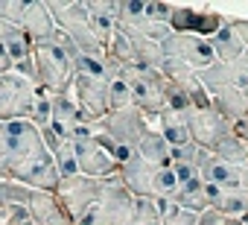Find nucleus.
I'll use <instances>...</instances> for the list:
<instances>
[{"instance_id":"obj_1","label":"nucleus","mask_w":248,"mask_h":225,"mask_svg":"<svg viewBox=\"0 0 248 225\" xmlns=\"http://www.w3.org/2000/svg\"><path fill=\"white\" fill-rule=\"evenodd\" d=\"M99 132H105L108 138L120 141L135 149L138 158L149 161V164H158V167H170V146L167 141L161 138V132L155 129V123H149L138 108H123V111H114L105 120L96 123Z\"/></svg>"},{"instance_id":"obj_2","label":"nucleus","mask_w":248,"mask_h":225,"mask_svg":"<svg viewBox=\"0 0 248 225\" xmlns=\"http://www.w3.org/2000/svg\"><path fill=\"white\" fill-rule=\"evenodd\" d=\"M3 126V138H6V152H9V178L21 181V176L53 158L41 141V129H35L30 120H12V123H0Z\"/></svg>"},{"instance_id":"obj_3","label":"nucleus","mask_w":248,"mask_h":225,"mask_svg":"<svg viewBox=\"0 0 248 225\" xmlns=\"http://www.w3.org/2000/svg\"><path fill=\"white\" fill-rule=\"evenodd\" d=\"M117 176L135 199H172V193L178 190L172 167H158L143 158H132L129 164H123Z\"/></svg>"},{"instance_id":"obj_4","label":"nucleus","mask_w":248,"mask_h":225,"mask_svg":"<svg viewBox=\"0 0 248 225\" xmlns=\"http://www.w3.org/2000/svg\"><path fill=\"white\" fill-rule=\"evenodd\" d=\"M32 59H35V70H38V88H44L50 96L67 94L73 88L76 67H73V59L67 56V50L62 47V41L56 38V32L47 41L32 47Z\"/></svg>"},{"instance_id":"obj_5","label":"nucleus","mask_w":248,"mask_h":225,"mask_svg":"<svg viewBox=\"0 0 248 225\" xmlns=\"http://www.w3.org/2000/svg\"><path fill=\"white\" fill-rule=\"evenodd\" d=\"M53 21H56V30H62L82 56H96V59H105V50L102 44L96 41V35L91 32V24H88V12H85V3L82 0H44Z\"/></svg>"},{"instance_id":"obj_6","label":"nucleus","mask_w":248,"mask_h":225,"mask_svg":"<svg viewBox=\"0 0 248 225\" xmlns=\"http://www.w3.org/2000/svg\"><path fill=\"white\" fill-rule=\"evenodd\" d=\"M70 144H73V152H76V164H79V176H88V178H111L117 176V164L108 158V152L93 141V126H85V123H73L70 126Z\"/></svg>"},{"instance_id":"obj_7","label":"nucleus","mask_w":248,"mask_h":225,"mask_svg":"<svg viewBox=\"0 0 248 225\" xmlns=\"http://www.w3.org/2000/svg\"><path fill=\"white\" fill-rule=\"evenodd\" d=\"M126 76H129L132 108H138L149 123H158V117L167 111V105H164V85H167V79L161 76V70L135 67V70H126Z\"/></svg>"},{"instance_id":"obj_8","label":"nucleus","mask_w":248,"mask_h":225,"mask_svg":"<svg viewBox=\"0 0 248 225\" xmlns=\"http://www.w3.org/2000/svg\"><path fill=\"white\" fill-rule=\"evenodd\" d=\"M35 105V85L27 82L18 73H3L0 76V123L12 120H30Z\"/></svg>"},{"instance_id":"obj_9","label":"nucleus","mask_w":248,"mask_h":225,"mask_svg":"<svg viewBox=\"0 0 248 225\" xmlns=\"http://www.w3.org/2000/svg\"><path fill=\"white\" fill-rule=\"evenodd\" d=\"M187 129H190V141L199 146V149H207L213 152L225 138L233 135V123H228L219 111L207 108V111H187Z\"/></svg>"},{"instance_id":"obj_10","label":"nucleus","mask_w":248,"mask_h":225,"mask_svg":"<svg viewBox=\"0 0 248 225\" xmlns=\"http://www.w3.org/2000/svg\"><path fill=\"white\" fill-rule=\"evenodd\" d=\"M99 208H102V222H105V225H132L135 196L126 190V184L120 181V176L102 178Z\"/></svg>"},{"instance_id":"obj_11","label":"nucleus","mask_w":248,"mask_h":225,"mask_svg":"<svg viewBox=\"0 0 248 225\" xmlns=\"http://www.w3.org/2000/svg\"><path fill=\"white\" fill-rule=\"evenodd\" d=\"M225 24V15L210 12V9H190V6H175L170 15V30L175 35H196V38H213L219 27Z\"/></svg>"},{"instance_id":"obj_12","label":"nucleus","mask_w":248,"mask_h":225,"mask_svg":"<svg viewBox=\"0 0 248 225\" xmlns=\"http://www.w3.org/2000/svg\"><path fill=\"white\" fill-rule=\"evenodd\" d=\"M99 193H102V181L96 178H88V176H73V178H64L56 190L59 202L64 205V210L70 213V219L82 216L93 202H99Z\"/></svg>"},{"instance_id":"obj_13","label":"nucleus","mask_w":248,"mask_h":225,"mask_svg":"<svg viewBox=\"0 0 248 225\" xmlns=\"http://www.w3.org/2000/svg\"><path fill=\"white\" fill-rule=\"evenodd\" d=\"M161 47H164V56H175V59H181V62L190 64L196 73L204 70V67H210V64H216V53H213V47H210L207 38L175 35V32H172Z\"/></svg>"},{"instance_id":"obj_14","label":"nucleus","mask_w":248,"mask_h":225,"mask_svg":"<svg viewBox=\"0 0 248 225\" xmlns=\"http://www.w3.org/2000/svg\"><path fill=\"white\" fill-rule=\"evenodd\" d=\"M85 12H88V24L91 32L96 35V41L102 44V50L111 41V32L120 21V0H82Z\"/></svg>"},{"instance_id":"obj_15","label":"nucleus","mask_w":248,"mask_h":225,"mask_svg":"<svg viewBox=\"0 0 248 225\" xmlns=\"http://www.w3.org/2000/svg\"><path fill=\"white\" fill-rule=\"evenodd\" d=\"M196 170H199V178H202L204 184H219L222 190L239 187V167H233V164L216 158V155L207 152V149H199V155H196Z\"/></svg>"},{"instance_id":"obj_16","label":"nucleus","mask_w":248,"mask_h":225,"mask_svg":"<svg viewBox=\"0 0 248 225\" xmlns=\"http://www.w3.org/2000/svg\"><path fill=\"white\" fill-rule=\"evenodd\" d=\"M196 76H199V82L204 85L207 94H213V91H219V88H231V85H233V88H248V67H245L242 62H236V64H222V62H216V64L199 70Z\"/></svg>"},{"instance_id":"obj_17","label":"nucleus","mask_w":248,"mask_h":225,"mask_svg":"<svg viewBox=\"0 0 248 225\" xmlns=\"http://www.w3.org/2000/svg\"><path fill=\"white\" fill-rule=\"evenodd\" d=\"M30 216H32V225H73L70 213L64 210V205L59 202L56 193H41V190H32L30 193Z\"/></svg>"},{"instance_id":"obj_18","label":"nucleus","mask_w":248,"mask_h":225,"mask_svg":"<svg viewBox=\"0 0 248 225\" xmlns=\"http://www.w3.org/2000/svg\"><path fill=\"white\" fill-rule=\"evenodd\" d=\"M210 105L228 123L248 120V88H219L210 94Z\"/></svg>"},{"instance_id":"obj_19","label":"nucleus","mask_w":248,"mask_h":225,"mask_svg":"<svg viewBox=\"0 0 248 225\" xmlns=\"http://www.w3.org/2000/svg\"><path fill=\"white\" fill-rule=\"evenodd\" d=\"M18 30H24V32L30 35L32 47L41 44V41H47V38L56 32V21H53V15H50V9H47L44 0H30V3H27V12H24V21H21Z\"/></svg>"},{"instance_id":"obj_20","label":"nucleus","mask_w":248,"mask_h":225,"mask_svg":"<svg viewBox=\"0 0 248 225\" xmlns=\"http://www.w3.org/2000/svg\"><path fill=\"white\" fill-rule=\"evenodd\" d=\"M210 47H213V53H216V62H222V64H236V62H242V56H245V44H242V38L233 32V27H231L228 18H225V24L219 27V32L210 38Z\"/></svg>"},{"instance_id":"obj_21","label":"nucleus","mask_w":248,"mask_h":225,"mask_svg":"<svg viewBox=\"0 0 248 225\" xmlns=\"http://www.w3.org/2000/svg\"><path fill=\"white\" fill-rule=\"evenodd\" d=\"M0 47L6 50V56L12 59V64L32 56V41H30V35H27L24 30H18V27L6 24V21H0Z\"/></svg>"},{"instance_id":"obj_22","label":"nucleus","mask_w":248,"mask_h":225,"mask_svg":"<svg viewBox=\"0 0 248 225\" xmlns=\"http://www.w3.org/2000/svg\"><path fill=\"white\" fill-rule=\"evenodd\" d=\"M117 27H120V24H117ZM120 30L129 35V41H132V47H135L138 67H146V70H161V62H164V47H161L158 41H149V38H143V35H138V32H132V30H126V27H120Z\"/></svg>"},{"instance_id":"obj_23","label":"nucleus","mask_w":248,"mask_h":225,"mask_svg":"<svg viewBox=\"0 0 248 225\" xmlns=\"http://www.w3.org/2000/svg\"><path fill=\"white\" fill-rule=\"evenodd\" d=\"M155 129L161 132V138L167 141V146H187L190 141V129H187V117L184 114H172V111H164L158 117Z\"/></svg>"},{"instance_id":"obj_24","label":"nucleus","mask_w":248,"mask_h":225,"mask_svg":"<svg viewBox=\"0 0 248 225\" xmlns=\"http://www.w3.org/2000/svg\"><path fill=\"white\" fill-rule=\"evenodd\" d=\"M172 202L175 205H181L184 210H190V213H204V210H210V205H207V199H204V181L196 176V178H190L187 184H178V190L172 193Z\"/></svg>"},{"instance_id":"obj_25","label":"nucleus","mask_w":248,"mask_h":225,"mask_svg":"<svg viewBox=\"0 0 248 225\" xmlns=\"http://www.w3.org/2000/svg\"><path fill=\"white\" fill-rule=\"evenodd\" d=\"M216 213L228 216V219H248V190L242 187H233V190H225V196L219 199V205L213 208Z\"/></svg>"},{"instance_id":"obj_26","label":"nucleus","mask_w":248,"mask_h":225,"mask_svg":"<svg viewBox=\"0 0 248 225\" xmlns=\"http://www.w3.org/2000/svg\"><path fill=\"white\" fill-rule=\"evenodd\" d=\"M50 108H53V120H56V123H67V126L82 123L79 105H76V99H73L70 91H67V94H53V96H50Z\"/></svg>"},{"instance_id":"obj_27","label":"nucleus","mask_w":248,"mask_h":225,"mask_svg":"<svg viewBox=\"0 0 248 225\" xmlns=\"http://www.w3.org/2000/svg\"><path fill=\"white\" fill-rule=\"evenodd\" d=\"M213 155L216 158H222V161H228V164H233V167H248V146L239 141V135L233 132L231 138H225L216 149H213Z\"/></svg>"},{"instance_id":"obj_28","label":"nucleus","mask_w":248,"mask_h":225,"mask_svg":"<svg viewBox=\"0 0 248 225\" xmlns=\"http://www.w3.org/2000/svg\"><path fill=\"white\" fill-rule=\"evenodd\" d=\"M155 208L161 213V225H196V219H199L196 213L184 210L172 199H155Z\"/></svg>"},{"instance_id":"obj_29","label":"nucleus","mask_w":248,"mask_h":225,"mask_svg":"<svg viewBox=\"0 0 248 225\" xmlns=\"http://www.w3.org/2000/svg\"><path fill=\"white\" fill-rule=\"evenodd\" d=\"M164 105H167V111H172V114H187V111H193L190 94L181 85H175V82L164 85Z\"/></svg>"},{"instance_id":"obj_30","label":"nucleus","mask_w":248,"mask_h":225,"mask_svg":"<svg viewBox=\"0 0 248 225\" xmlns=\"http://www.w3.org/2000/svg\"><path fill=\"white\" fill-rule=\"evenodd\" d=\"M53 164H56V170H59L62 181H64V178L79 176V164H76V152H73V144H70V141H64V144L53 152Z\"/></svg>"},{"instance_id":"obj_31","label":"nucleus","mask_w":248,"mask_h":225,"mask_svg":"<svg viewBox=\"0 0 248 225\" xmlns=\"http://www.w3.org/2000/svg\"><path fill=\"white\" fill-rule=\"evenodd\" d=\"M73 67H76V76H88V79H105L108 76V64L105 59H96V56H76L73 59Z\"/></svg>"},{"instance_id":"obj_32","label":"nucleus","mask_w":248,"mask_h":225,"mask_svg":"<svg viewBox=\"0 0 248 225\" xmlns=\"http://www.w3.org/2000/svg\"><path fill=\"white\" fill-rule=\"evenodd\" d=\"M53 120V108H50V94L44 88H35V105H32V114H30V123L35 129H44L50 126Z\"/></svg>"},{"instance_id":"obj_33","label":"nucleus","mask_w":248,"mask_h":225,"mask_svg":"<svg viewBox=\"0 0 248 225\" xmlns=\"http://www.w3.org/2000/svg\"><path fill=\"white\" fill-rule=\"evenodd\" d=\"M132 225H161V213L155 208V199H135Z\"/></svg>"},{"instance_id":"obj_34","label":"nucleus","mask_w":248,"mask_h":225,"mask_svg":"<svg viewBox=\"0 0 248 225\" xmlns=\"http://www.w3.org/2000/svg\"><path fill=\"white\" fill-rule=\"evenodd\" d=\"M172 3H161V0H146V9H143V15L149 18V21H155V24H167L170 27V15H172Z\"/></svg>"},{"instance_id":"obj_35","label":"nucleus","mask_w":248,"mask_h":225,"mask_svg":"<svg viewBox=\"0 0 248 225\" xmlns=\"http://www.w3.org/2000/svg\"><path fill=\"white\" fill-rule=\"evenodd\" d=\"M196 155H199V146H196V144L170 146V167H172V164H193V167H196Z\"/></svg>"},{"instance_id":"obj_36","label":"nucleus","mask_w":248,"mask_h":225,"mask_svg":"<svg viewBox=\"0 0 248 225\" xmlns=\"http://www.w3.org/2000/svg\"><path fill=\"white\" fill-rule=\"evenodd\" d=\"M0 181H12V178H9V152H6L3 126H0Z\"/></svg>"},{"instance_id":"obj_37","label":"nucleus","mask_w":248,"mask_h":225,"mask_svg":"<svg viewBox=\"0 0 248 225\" xmlns=\"http://www.w3.org/2000/svg\"><path fill=\"white\" fill-rule=\"evenodd\" d=\"M172 173H175L178 184H187L190 178H196V176H199V170H196L193 164H172Z\"/></svg>"},{"instance_id":"obj_38","label":"nucleus","mask_w":248,"mask_h":225,"mask_svg":"<svg viewBox=\"0 0 248 225\" xmlns=\"http://www.w3.org/2000/svg\"><path fill=\"white\" fill-rule=\"evenodd\" d=\"M196 225H225V216H222V213H216V210L210 208V210H204V213H199V219H196Z\"/></svg>"},{"instance_id":"obj_39","label":"nucleus","mask_w":248,"mask_h":225,"mask_svg":"<svg viewBox=\"0 0 248 225\" xmlns=\"http://www.w3.org/2000/svg\"><path fill=\"white\" fill-rule=\"evenodd\" d=\"M222 196H225V190H222L219 184H204V199H207V205H210V208H216Z\"/></svg>"},{"instance_id":"obj_40","label":"nucleus","mask_w":248,"mask_h":225,"mask_svg":"<svg viewBox=\"0 0 248 225\" xmlns=\"http://www.w3.org/2000/svg\"><path fill=\"white\" fill-rule=\"evenodd\" d=\"M228 21H231L233 32L242 38V44H245V50H248V21H242V18H228Z\"/></svg>"},{"instance_id":"obj_41","label":"nucleus","mask_w":248,"mask_h":225,"mask_svg":"<svg viewBox=\"0 0 248 225\" xmlns=\"http://www.w3.org/2000/svg\"><path fill=\"white\" fill-rule=\"evenodd\" d=\"M233 132L239 135V141L248 146V120H239V123H233Z\"/></svg>"},{"instance_id":"obj_42","label":"nucleus","mask_w":248,"mask_h":225,"mask_svg":"<svg viewBox=\"0 0 248 225\" xmlns=\"http://www.w3.org/2000/svg\"><path fill=\"white\" fill-rule=\"evenodd\" d=\"M9 70H12V59L6 56V50H3V47H0V76L9 73Z\"/></svg>"},{"instance_id":"obj_43","label":"nucleus","mask_w":248,"mask_h":225,"mask_svg":"<svg viewBox=\"0 0 248 225\" xmlns=\"http://www.w3.org/2000/svg\"><path fill=\"white\" fill-rule=\"evenodd\" d=\"M245 225H248V219H245Z\"/></svg>"}]
</instances>
